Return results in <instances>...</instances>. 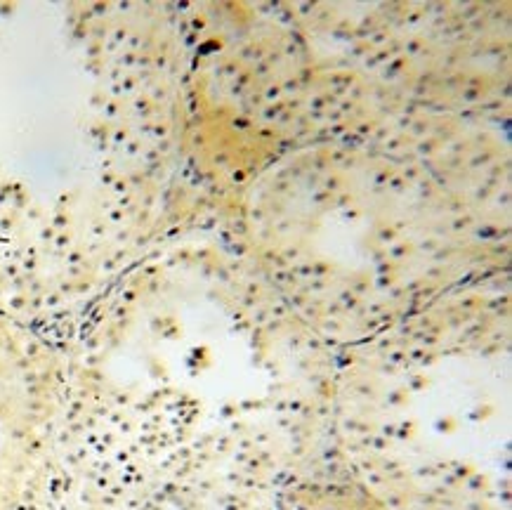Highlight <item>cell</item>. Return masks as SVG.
Here are the masks:
<instances>
[{"label": "cell", "mask_w": 512, "mask_h": 510, "mask_svg": "<svg viewBox=\"0 0 512 510\" xmlns=\"http://www.w3.org/2000/svg\"><path fill=\"white\" fill-rule=\"evenodd\" d=\"M154 38L130 8L0 5V315L97 296L142 241L166 126Z\"/></svg>", "instance_id": "cell-1"}]
</instances>
